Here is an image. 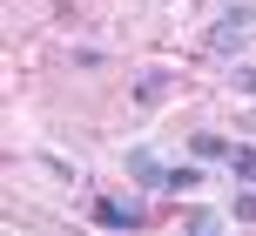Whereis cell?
<instances>
[{"label":"cell","instance_id":"6da1fadb","mask_svg":"<svg viewBox=\"0 0 256 236\" xmlns=\"http://www.w3.org/2000/svg\"><path fill=\"white\" fill-rule=\"evenodd\" d=\"M250 34H256V7H222V14H216V27H209V40H202V48L216 54V61H236V54L250 48Z\"/></svg>","mask_w":256,"mask_h":236},{"label":"cell","instance_id":"7a4b0ae2","mask_svg":"<svg viewBox=\"0 0 256 236\" xmlns=\"http://www.w3.org/2000/svg\"><path fill=\"white\" fill-rule=\"evenodd\" d=\"M148 216L135 210V202H122V196H94V230H142Z\"/></svg>","mask_w":256,"mask_h":236},{"label":"cell","instance_id":"3957f363","mask_svg":"<svg viewBox=\"0 0 256 236\" xmlns=\"http://www.w3.org/2000/svg\"><path fill=\"white\" fill-rule=\"evenodd\" d=\"M122 169H128V182H142V189H168V162H155L148 148H128Z\"/></svg>","mask_w":256,"mask_h":236},{"label":"cell","instance_id":"277c9868","mask_svg":"<svg viewBox=\"0 0 256 236\" xmlns=\"http://www.w3.org/2000/svg\"><path fill=\"white\" fill-rule=\"evenodd\" d=\"M168 88H176V74H168V68H142V74H135V108H162Z\"/></svg>","mask_w":256,"mask_h":236},{"label":"cell","instance_id":"5b68a950","mask_svg":"<svg viewBox=\"0 0 256 236\" xmlns=\"http://www.w3.org/2000/svg\"><path fill=\"white\" fill-rule=\"evenodd\" d=\"M230 148H236V142H222V135H209V128L189 135V156H202V162H230Z\"/></svg>","mask_w":256,"mask_h":236},{"label":"cell","instance_id":"8992f818","mask_svg":"<svg viewBox=\"0 0 256 236\" xmlns=\"http://www.w3.org/2000/svg\"><path fill=\"white\" fill-rule=\"evenodd\" d=\"M202 189V162H176L168 169V196H196Z\"/></svg>","mask_w":256,"mask_h":236},{"label":"cell","instance_id":"52a82bcc","mask_svg":"<svg viewBox=\"0 0 256 236\" xmlns=\"http://www.w3.org/2000/svg\"><path fill=\"white\" fill-rule=\"evenodd\" d=\"M182 223H189L196 236H216V230H230V216H216V210H189Z\"/></svg>","mask_w":256,"mask_h":236},{"label":"cell","instance_id":"ba28073f","mask_svg":"<svg viewBox=\"0 0 256 236\" xmlns=\"http://www.w3.org/2000/svg\"><path fill=\"white\" fill-rule=\"evenodd\" d=\"M230 169H236V182H256V148H250V142L230 148Z\"/></svg>","mask_w":256,"mask_h":236},{"label":"cell","instance_id":"9c48e42d","mask_svg":"<svg viewBox=\"0 0 256 236\" xmlns=\"http://www.w3.org/2000/svg\"><path fill=\"white\" fill-rule=\"evenodd\" d=\"M230 210H236L230 223H256V189H236V202H230Z\"/></svg>","mask_w":256,"mask_h":236}]
</instances>
